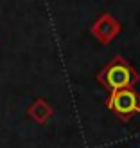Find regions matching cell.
<instances>
[{"instance_id": "obj_1", "label": "cell", "mask_w": 140, "mask_h": 148, "mask_svg": "<svg viewBox=\"0 0 140 148\" xmlns=\"http://www.w3.org/2000/svg\"><path fill=\"white\" fill-rule=\"evenodd\" d=\"M138 81H140V74L122 56H115L97 74V83L106 92H113L119 90V88H135Z\"/></svg>"}, {"instance_id": "obj_2", "label": "cell", "mask_w": 140, "mask_h": 148, "mask_svg": "<svg viewBox=\"0 0 140 148\" xmlns=\"http://www.w3.org/2000/svg\"><path fill=\"white\" fill-rule=\"evenodd\" d=\"M106 108L113 112L120 121L128 123L135 114H140V94L135 88H119L108 92Z\"/></svg>"}, {"instance_id": "obj_3", "label": "cell", "mask_w": 140, "mask_h": 148, "mask_svg": "<svg viewBox=\"0 0 140 148\" xmlns=\"http://www.w3.org/2000/svg\"><path fill=\"white\" fill-rule=\"evenodd\" d=\"M120 31H122V24L110 13H102L101 16L93 22V25L90 27L92 36L99 43H102V45L112 43L117 36L120 34Z\"/></svg>"}, {"instance_id": "obj_4", "label": "cell", "mask_w": 140, "mask_h": 148, "mask_svg": "<svg viewBox=\"0 0 140 148\" xmlns=\"http://www.w3.org/2000/svg\"><path fill=\"white\" fill-rule=\"evenodd\" d=\"M52 114H54L52 107H50L43 98L34 99V103L27 108V116L31 117L34 123H38V125H45L50 117H52Z\"/></svg>"}]
</instances>
